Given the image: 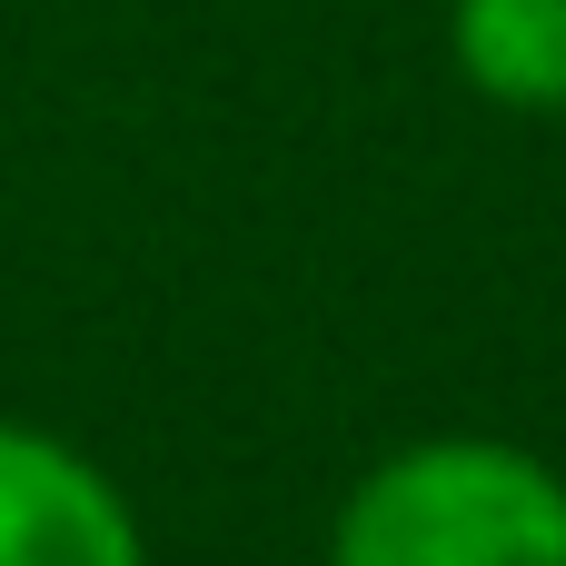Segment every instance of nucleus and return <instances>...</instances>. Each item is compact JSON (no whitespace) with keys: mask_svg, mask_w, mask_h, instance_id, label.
<instances>
[{"mask_svg":"<svg viewBox=\"0 0 566 566\" xmlns=\"http://www.w3.org/2000/svg\"><path fill=\"white\" fill-rule=\"evenodd\" d=\"M328 566H566V478L517 438H418L348 488Z\"/></svg>","mask_w":566,"mask_h":566,"instance_id":"obj_1","label":"nucleus"},{"mask_svg":"<svg viewBox=\"0 0 566 566\" xmlns=\"http://www.w3.org/2000/svg\"><path fill=\"white\" fill-rule=\"evenodd\" d=\"M0 566H149V537L99 458L0 418Z\"/></svg>","mask_w":566,"mask_h":566,"instance_id":"obj_2","label":"nucleus"},{"mask_svg":"<svg viewBox=\"0 0 566 566\" xmlns=\"http://www.w3.org/2000/svg\"><path fill=\"white\" fill-rule=\"evenodd\" d=\"M458 80L497 109H566V0H448Z\"/></svg>","mask_w":566,"mask_h":566,"instance_id":"obj_3","label":"nucleus"}]
</instances>
